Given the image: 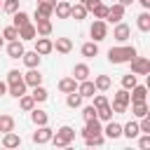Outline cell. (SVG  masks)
I'll use <instances>...</instances> for the list:
<instances>
[{
  "label": "cell",
  "mask_w": 150,
  "mask_h": 150,
  "mask_svg": "<svg viewBox=\"0 0 150 150\" xmlns=\"http://www.w3.org/2000/svg\"><path fill=\"white\" fill-rule=\"evenodd\" d=\"M136 47L134 45H120V47H110L108 49V61L110 63H129L136 56Z\"/></svg>",
  "instance_id": "cell-1"
},
{
  "label": "cell",
  "mask_w": 150,
  "mask_h": 150,
  "mask_svg": "<svg viewBox=\"0 0 150 150\" xmlns=\"http://www.w3.org/2000/svg\"><path fill=\"white\" fill-rule=\"evenodd\" d=\"M73 141H75V129H73V127H59V129L52 134V143H54L56 148H68Z\"/></svg>",
  "instance_id": "cell-2"
},
{
  "label": "cell",
  "mask_w": 150,
  "mask_h": 150,
  "mask_svg": "<svg viewBox=\"0 0 150 150\" xmlns=\"http://www.w3.org/2000/svg\"><path fill=\"white\" fill-rule=\"evenodd\" d=\"M89 35H91L94 42L105 40V38H108V23H105V19H96V21L91 23V28H89Z\"/></svg>",
  "instance_id": "cell-3"
},
{
  "label": "cell",
  "mask_w": 150,
  "mask_h": 150,
  "mask_svg": "<svg viewBox=\"0 0 150 150\" xmlns=\"http://www.w3.org/2000/svg\"><path fill=\"white\" fill-rule=\"evenodd\" d=\"M129 63H131V73L134 75H148L150 73V59L148 56H138L136 54Z\"/></svg>",
  "instance_id": "cell-4"
},
{
  "label": "cell",
  "mask_w": 150,
  "mask_h": 150,
  "mask_svg": "<svg viewBox=\"0 0 150 150\" xmlns=\"http://www.w3.org/2000/svg\"><path fill=\"white\" fill-rule=\"evenodd\" d=\"M35 52H38L40 56L54 52V42L49 40V35H40V38H35Z\"/></svg>",
  "instance_id": "cell-5"
},
{
  "label": "cell",
  "mask_w": 150,
  "mask_h": 150,
  "mask_svg": "<svg viewBox=\"0 0 150 150\" xmlns=\"http://www.w3.org/2000/svg\"><path fill=\"white\" fill-rule=\"evenodd\" d=\"M98 134H103L101 120H98V117L87 120V124H84V129H82V136H84V138H89V136H98Z\"/></svg>",
  "instance_id": "cell-6"
},
{
  "label": "cell",
  "mask_w": 150,
  "mask_h": 150,
  "mask_svg": "<svg viewBox=\"0 0 150 150\" xmlns=\"http://www.w3.org/2000/svg\"><path fill=\"white\" fill-rule=\"evenodd\" d=\"M52 134H54V129H49L47 124H42V127H38V131H33V143H38V145L49 143L52 141Z\"/></svg>",
  "instance_id": "cell-7"
},
{
  "label": "cell",
  "mask_w": 150,
  "mask_h": 150,
  "mask_svg": "<svg viewBox=\"0 0 150 150\" xmlns=\"http://www.w3.org/2000/svg\"><path fill=\"white\" fill-rule=\"evenodd\" d=\"M124 5H120V2H115V5H110L108 7V14H105V19L108 21H112V23H117V21H122L124 19Z\"/></svg>",
  "instance_id": "cell-8"
},
{
  "label": "cell",
  "mask_w": 150,
  "mask_h": 150,
  "mask_svg": "<svg viewBox=\"0 0 150 150\" xmlns=\"http://www.w3.org/2000/svg\"><path fill=\"white\" fill-rule=\"evenodd\" d=\"M112 38H115L117 42H127V40L131 38V28H129L127 23L117 21V23H115V30H112Z\"/></svg>",
  "instance_id": "cell-9"
},
{
  "label": "cell",
  "mask_w": 150,
  "mask_h": 150,
  "mask_svg": "<svg viewBox=\"0 0 150 150\" xmlns=\"http://www.w3.org/2000/svg\"><path fill=\"white\" fill-rule=\"evenodd\" d=\"M54 5H56V0H38L35 14L38 16H52L54 14Z\"/></svg>",
  "instance_id": "cell-10"
},
{
  "label": "cell",
  "mask_w": 150,
  "mask_h": 150,
  "mask_svg": "<svg viewBox=\"0 0 150 150\" xmlns=\"http://www.w3.org/2000/svg\"><path fill=\"white\" fill-rule=\"evenodd\" d=\"M35 30H38V35H52V21H49V16H38L35 14Z\"/></svg>",
  "instance_id": "cell-11"
},
{
  "label": "cell",
  "mask_w": 150,
  "mask_h": 150,
  "mask_svg": "<svg viewBox=\"0 0 150 150\" xmlns=\"http://www.w3.org/2000/svg\"><path fill=\"white\" fill-rule=\"evenodd\" d=\"M77 94H80L82 98H89V96H94V94H96V84L87 77V80L77 82Z\"/></svg>",
  "instance_id": "cell-12"
},
{
  "label": "cell",
  "mask_w": 150,
  "mask_h": 150,
  "mask_svg": "<svg viewBox=\"0 0 150 150\" xmlns=\"http://www.w3.org/2000/svg\"><path fill=\"white\" fill-rule=\"evenodd\" d=\"M23 82H26V87H38V84H42V73L38 68H28V73L23 75Z\"/></svg>",
  "instance_id": "cell-13"
},
{
  "label": "cell",
  "mask_w": 150,
  "mask_h": 150,
  "mask_svg": "<svg viewBox=\"0 0 150 150\" xmlns=\"http://www.w3.org/2000/svg\"><path fill=\"white\" fill-rule=\"evenodd\" d=\"M103 136H105V138H110V141L120 138V136H122V124H117V122L108 120V124H105V129H103Z\"/></svg>",
  "instance_id": "cell-14"
},
{
  "label": "cell",
  "mask_w": 150,
  "mask_h": 150,
  "mask_svg": "<svg viewBox=\"0 0 150 150\" xmlns=\"http://www.w3.org/2000/svg\"><path fill=\"white\" fill-rule=\"evenodd\" d=\"M23 42L21 40H9V45H7V54H9V59H21L23 56Z\"/></svg>",
  "instance_id": "cell-15"
},
{
  "label": "cell",
  "mask_w": 150,
  "mask_h": 150,
  "mask_svg": "<svg viewBox=\"0 0 150 150\" xmlns=\"http://www.w3.org/2000/svg\"><path fill=\"white\" fill-rule=\"evenodd\" d=\"M145 96H148V87L145 84H136V87H131V94H129V103H138V101H145Z\"/></svg>",
  "instance_id": "cell-16"
},
{
  "label": "cell",
  "mask_w": 150,
  "mask_h": 150,
  "mask_svg": "<svg viewBox=\"0 0 150 150\" xmlns=\"http://www.w3.org/2000/svg\"><path fill=\"white\" fill-rule=\"evenodd\" d=\"M54 12H56V19H70V2L59 0L54 5Z\"/></svg>",
  "instance_id": "cell-17"
},
{
  "label": "cell",
  "mask_w": 150,
  "mask_h": 150,
  "mask_svg": "<svg viewBox=\"0 0 150 150\" xmlns=\"http://www.w3.org/2000/svg\"><path fill=\"white\" fill-rule=\"evenodd\" d=\"M87 7L82 5V2H77V5H70V19H75V21H84L87 19Z\"/></svg>",
  "instance_id": "cell-18"
},
{
  "label": "cell",
  "mask_w": 150,
  "mask_h": 150,
  "mask_svg": "<svg viewBox=\"0 0 150 150\" xmlns=\"http://www.w3.org/2000/svg\"><path fill=\"white\" fill-rule=\"evenodd\" d=\"M19 38H21V40H35V38H38L35 23H30V21H28L26 26H21V28H19Z\"/></svg>",
  "instance_id": "cell-19"
},
{
  "label": "cell",
  "mask_w": 150,
  "mask_h": 150,
  "mask_svg": "<svg viewBox=\"0 0 150 150\" xmlns=\"http://www.w3.org/2000/svg\"><path fill=\"white\" fill-rule=\"evenodd\" d=\"M59 91H63V94L77 91V80H75V77H63V80H59Z\"/></svg>",
  "instance_id": "cell-20"
},
{
  "label": "cell",
  "mask_w": 150,
  "mask_h": 150,
  "mask_svg": "<svg viewBox=\"0 0 150 150\" xmlns=\"http://www.w3.org/2000/svg\"><path fill=\"white\" fill-rule=\"evenodd\" d=\"M2 145L5 148H19L21 145V136L14 134V131H7V134H2Z\"/></svg>",
  "instance_id": "cell-21"
},
{
  "label": "cell",
  "mask_w": 150,
  "mask_h": 150,
  "mask_svg": "<svg viewBox=\"0 0 150 150\" xmlns=\"http://www.w3.org/2000/svg\"><path fill=\"white\" fill-rule=\"evenodd\" d=\"M54 49H56L59 54H68V52L73 49V40H70V38H56Z\"/></svg>",
  "instance_id": "cell-22"
},
{
  "label": "cell",
  "mask_w": 150,
  "mask_h": 150,
  "mask_svg": "<svg viewBox=\"0 0 150 150\" xmlns=\"http://www.w3.org/2000/svg\"><path fill=\"white\" fill-rule=\"evenodd\" d=\"M21 59H23V63H26L28 68H38V66H40V59H42V56H40V54H38L35 49H33V52H23V56H21Z\"/></svg>",
  "instance_id": "cell-23"
},
{
  "label": "cell",
  "mask_w": 150,
  "mask_h": 150,
  "mask_svg": "<svg viewBox=\"0 0 150 150\" xmlns=\"http://www.w3.org/2000/svg\"><path fill=\"white\" fill-rule=\"evenodd\" d=\"M129 101H131V98H129V89H124V87L112 96V105H124V108H129Z\"/></svg>",
  "instance_id": "cell-24"
},
{
  "label": "cell",
  "mask_w": 150,
  "mask_h": 150,
  "mask_svg": "<svg viewBox=\"0 0 150 150\" xmlns=\"http://www.w3.org/2000/svg\"><path fill=\"white\" fill-rule=\"evenodd\" d=\"M30 120H33V124H35V127H42V124H47V122H49L47 112H45V110H40V108H33V110H30Z\"/></svg>",
  "instance_id": "cell-25"
},
{
  "label": "cell",
  "mask_w": 150,
  "mask_h": 150,
  "mask_svg": "<svg viewBox=\"0 0 150 150\" xmlns=\"http://www.w3.org/2000/svg\"><path fill=\"white\" fill-rule=\"evenodd\" d=\"M138 134H141V129H138V122H127V124L122 127V136H127L129 141H131V138H136Z\"/></svg>",
  "instance_id": "cell-26"
},
{
  "label": "cell",
  "mask_w": 150,
  "mask_h": 150,
  "mask_svg": "<svg viewBox=\"0 0 150 150\" xmlns=\"http://www.w3.org/2000/svg\"><path fill=\"white\" fill-rule=\"evenodd\" d=\"M73 77H75L77 82L87 80V77H89V66H87V63H77V66L73 68Z\"/></svg>",
  "instance_id": "cell-27"
},
{
  "label": "cell",
  "mask_w": 150,
  "mask_h": 150,
  "mask_svg": "<svg viewBox=\"0 0 150 150\" xmlns=\"http://www.w3.org/2000/svg\"><path fill=\"white\" fill-rule=\"evenodd\" d=\"M7 94H9V96H14V98H19L21 94H26V82L21 80V82H14V84H7Z\"/></svg>",
  "instance_id": "cell-28"
},
{
  "label": "cell",
  "mask_w": 150,
  "mask_h": 150,
  "mask_svg": "<svg viewBox=\"0 0 150 150\" xmlns=\"http://www.w3.org/2000/svg\"><path fill=\"white\" fill-rule=\"evenodd\" d=\"M80 52H82V56L91 59V56H96V54H98V42H94V40H91V42H84Z\"/></svg>",
  "instance_id": "cell-29"
},
{
  "label": "cell",
  "mask_w": 150,
  "mask_h": 150,
  "mask_svg": "<svg viewBox=\"0 0 150 150\" xmlns=\"http://www.w3.org/2000/svg\"><path fill=\"white\" fill-rule=\"evenodd\" d=\"M30 96H33V101H35V103H42V101H47V98H49V91H47L42 84H38V87H33V94H30Z\"/></svg>",
  "instance_id": "cell-30"
},
{
  "label": "cell",
  "mask_w": 150,
  "mask_h": 150,
  "mask_svg": "<svg viewBox=\"0 0 150 150\" xmlns=\"http://www.w3.org/2000/svg\"><path fill=\"white\" fill-rule=\"evenodd\" d=\"M14 131V117L12 115H0V134Z\"/></svg>",
  "instance_id": "cell-31"
},
{
  "label": "cell",
  "mask_w": 150,
  "mask_h": 150,
  "mask_svg": "<svg viewBox=\"0 0 150 150\" xmlns=\"http://www.w3.org/2000/svg\"><path fill=\"white\" fill-rule=\"evenodd\" d=\"M136 26H138V30L148 33V30H150V14H148V12H141L138 19H136Z\"/></svg>",
  "instance_id": "cell-32"
},
{
  "label": "cell",
  "mask_w": 150,
  "mask_h": 150,
  "mask_svg": "<svg viewBox=\"0 0 150 150\" xmlns=\"http://www.w3.org/2000/svg\"><path fill=\"white\" fill-rule=\"evenodd\" d=\"M19 105H21V110L30 112V110L35 108V101H33V96H30V94H21V96H19Z\"/></svg>",
  "instance_id": "cell-33"
},
{
  "label": "cell",
  "mask_w": 150,
  "mask_h": 150,
  "mask_svg": "<svg viewBox=\"0 0 150 150\" xmlns=\"http://www.w3.org/2000/svg\"><path fill=\"white\" fill-rule=\"evenodd\" d=\"M131 112H134V117H145L148 115V103L145 101H138V103H131Z\"/></svg>",
  "instance_id": "cell-34"
},
{
  "label": "cell",
  "mask_w": 150,
  "mask_h": 150,
  "mask_svg": "<svg viewBox=\"0 0 150 150\" xmlns=\"http://www.w3.org/2000/svg\"><path fill=\"white\" fill-rule=\"evenodd\" d=\"M96 117H98L101 122H108V120H112V108H110V103H105V105L96 108Z\"/></svg>",
  "instance_id": "cell-35"
},
{
  "label": "cell",
  "mask_w": 150,
  "mask_h": 150,
  "mask_svg": "<svg viewBox=\"0 0 150 150\" xmlns=\"http://www.w3.org/2000/svg\"><path fill=\"white\" fill-rule=\"evenodd\" d=\"M12 16H14V23H12V26H16V28H21V26H26V23L30 21V16H28L26 12H21V9H16Z\"/></svg>",
  "instance_id": "cell-36"
},
{
  "label": "cell",
  "mask_w": 150,
  "mask_h": 150,
  "mask_svg": "<svg viewBox=\"0 0 150 150\" xmlns=\"http://www.w3.org/2000/svg\"><path fill=\"white\" fill-rule=\"evenodd\" d=\"M94 84H96V89L98 91H105V89H110V77L108 75H96V80H94Z\"/></svg>",
  "instance_id": "cell-37"
},
{
  "label": "cell",
  "mask_w": 150,
  "mask_h": 150,
  "mask_svg": "<svg viewBox=\"0 0 150 150\" xmlns=\"http://www.w3.org/2000/svg\"><path fill=\"white\" fill-rule=\"evenodd\" d=\"M66 103H68L70 108H80V105H82V96H80L77 91H70L68 98H66Z\"/></svg>",
  "instance_id": "cell-38"
},
{
  "label": "cell",
  "mask_w": 150,
  "mask_h": 150,
  "mask_svg": "<svg viewBox=\"0 0 150 150\" xmlns=\"http://www.w3.org/2000/svg\"><path fill=\"white\" fill-rule=\"evenodd\" d=\"M136 84H138V77H136L134 73H129V75L122 77V87H124V89H131V87H136Z\"/></svg>",
  "instance_id": "cell-39"
},
{
  "label": "cell",
  "mask_w": 150,
  "mask_h": 150,
  "mask_svg": "<svg viewBox=\"0 0 150 150\" xmlns=\"http://www.w3.org/2000/svg\"><path fill=\"white\" fill-rule=\"evenodd\" d=\"M91 14L96 16V19H105V14H108V5H103V2H98L94 9H91Z\"/></svg>",
  "instance_id": "cell-40"
},
{
  "label": "cell",
  "mask_w": 150,
  "mask_h": 150,
  "mask_svg": "<svg viewBox=\"0 0 150 150\" xmlns=\"http://www.w3.org/2000/svg\"><path fill=\"white\" fill-rule=\"evenodd\" d=\"M2 38H7V40H19V28H16V26H7V28L2 30Z\"/></svg>",
  "instance_id": "cell-41"
},
{
  "label": "cell",
  "mask_w": 150,
  "mask_h": 150,
  "mask_svg": "<svg viewBox=\"0 0 150 150\" xmlns=\"http://www.w3.org/2000/svg\"><path fill=\"white\" fill-rule=\"evenodd\" d=\"M21 80H23V73H19L16 68L7 73V84H14V82H21Z\"/></svg>",
  "instance_id": "cell-42"
},
{
  "label": "cell",
  "mask_w": 150,
  "mask_h": 150,
  "mask_svg": "<svg viewBox=\"0 0 150 150\" xmlns=\"http://www.w3.org/2000/svg\"><path fill=\"white\" fill-rule=\"evenodd\" d=\"M2 9H5L7 14H14V12L19 9V0H5V2H2Z\"/></svg>",
  "instance_id": "cell-43"
},
{
  "label": "cell",
  "mask_w": 150,
  "mask_h": 150,
  "mask_svg": "<svg viewBox=\"0 0 150 150\" xmlns=\"http://www.w3.org/2000/svg\"><path fill=\"white\" fill-rule=\"evenodd\" d=\"M82 117H84V122H87V120H94V117H96V108H94V105H84Z\"/></svg>",
  "instance_id": "cell-44"
},
{
  "label": "cell",
  "mask_w": 150,
  "mask_h": 150,
  "mask_svg": "<svg viewBox=\"0 0 150 150\" xmlns=\"http://www.w3.org/2000/svg\"><path fill=\"white\" fill-rule=\"evenodd\" d=\"M84 141H87V145H103L105 136H103V134H98V136H89V138H84Z\"/></svg>",
  "instance_id": "cell-45"
},
{
  "label": "cell",
  "mask_w": 150,
  "mask_h": 150,
  "mask_svg": "<svg viewBox=\"0 0 150 150\" xmlns=\"http://www.w3.org/2000/svg\"><path fill=\"white\" fill-rule=\"evenodd\" d=\"M108 103V96L105 94H96L94 96V108H101V105H105Z\"/></svg>",
  "instance_id": "cell-46"
},
{
  "label": "cell",
  "mask_w": 150,
  "mask_h": 150,
  "mask_svg": "<svg viewBox=\"0 0 150 150\" xmlns=\"http://www.w3.org/2000/svg\"><path fill=\"white\" fill-rule=\"evenodd\" d=\"M138 129H141L143 134H150V120H148V115H145V117H141V122H138Z\"/></svg>",
  "instance_id": "cell-47"
},
{
  "label": "cell",
  "mask_w": 150,
  "mask_h": 150,
  "mask_svg": "<svg viewBox=\"0 0 150 150\" xmlns=\"http://www.w3.org/2000/svg\"><path fill=\"white\" fill-rule=\"evenodd\" d=\"M138 148H141V150H148V148H150V134H143V136H141Z\"/></svg>",
  "instance_id": "cell-48"
},
{
  "label": "cell",
  "mask_w": 150,
  "mask_h": 150,
  "mask_svg": "<svg viewBox=\"0 0 150 150\" xmlns=\"http://www.w3.org/2000/svg\"><path fill=\"white\" fill-rule=\"evenodd\" d=\"M5 94H7V84L0 80V96H5Z\"/></svg>",
  "instance_id": "cell-49"
},
{
  "label": "cell",
  "mask_w": 150,
  "mask_h": 150,
  "mask_svg": "<svg viewBox=\"0 0 150 150\" xmlns=\"http://www.w3.org/2000/svg\"><path fill=\"white\" fill-rule=\"evenodd\" d=\"M141 5H143V9H150V0H138Z\"/></svg>",
  "instance_id": "cell-50"
},
{
  "label": "cell",
  "mask_w": 150,
  "mask_h": 150,
  "mask_svg": "<svg viewBox=\"0 0 150 150\" xmlns=\"http://www.w3.org/2000/svg\"><path fill=\"white\" fill-rule=\"evenodd\" d=\"M120 5H124V7H129V5H134V0H117Z\"/></svg>",
  "instance_id": "cell-51"
},
{
  "label": "cell",
  "mask_w": 150,
  "mask_h": 150,
  "mask_svg": "<svg viewBox=\"0 0 150 150\" xmlns=\"http://www.w3.org/2000/svg\"><path fill=\"white\" fill-rule=\"evenodd\" d=\"M0 47H2V35H0Z\"/></svg>",
  "instance_id": "cell-52"
},
{
  "label": "cell",
  "mask_w": 150,
  "mask_h": 150,
  "mask_svg": "<svg viewBox=\"0 0 150 150\" xmlns=\"http://www.w3.org/2000/svg\"><path fill=\"white\" fill-rule=\"evenodd\" d=\"M0 9H2V0H0Z\"/></svg>",
  "instance_id": "cell-53"
},
{
  "label": "cell",
  "mask_w": 150,
  "mask_h": 150,
  "mask_svg": "<svg viewBox=\"0 0 150 150\" xmlns=\"http://www.w3.org/2000/svg\"><path fill=\"white\" fill-rule=\"evenodd\" d=\"M80 2H84V0H80Z\"/></svg>",
  "instance_id": "cell-54"
}]
</instances>
